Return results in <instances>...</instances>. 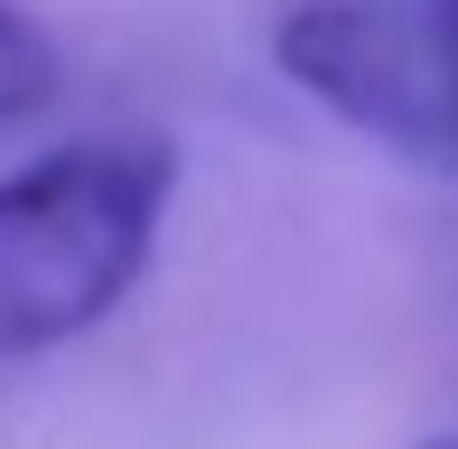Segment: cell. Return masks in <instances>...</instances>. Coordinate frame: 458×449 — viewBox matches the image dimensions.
<instances>
[{"label": "cell", "instance_id": "1", "mask_svg": "<svg viewBox=\"0 0 458 449\" xmlns=\"http://www.w3.org/2000/svg\"><path fill=\"white\" fill-rule=\"evenodd\" d=\"M169 140H75L0 178V365L103 328L159 253Z\"/></svg>", "mask_w": 458, "mask_h": 449}, {"label": "cell", "instance_id": "2", "mask_svg": "<svg viewBox=\"0 0 458 449\" xmlns=\"http://www.w3.org/2000/svg\"><path fill=\"white\" fill-rule=\"evenodd\" d=\"M272 56H281L290 85L309 104H327L346 131L384 140L403 159H430V169L458 159L430 0H300L272 29Z\"/></svg>", "mask_w": 458, "mask_h": 449}, {"label": "cell", "instance_id": "3", "mask_svg": "<svg viewBox=\"0 0 458 449\" xmlns=\"http://www.w3.org/2000/svg\"><path fill=\"white\" fill-rule=\"evenodd\" d=\"M47 104H56V47H47V29L29 10L0 0V131L38 122Z\"/></svg>", "mask_w": 458, "mask_h": 449}, {"label": "cell", "instance_id": "4", "mask_svg": "<svg viewBox=\"0 0 458 449\" xmlns=\"http://www.w3.org/2000/svg\"><path fill=\"white\" fill-rule=\"evenodd\" d=\"M430 29H440V66H449V131H458V0H430Z\"/></svg>", "mask_w": 458, "mask_h": 449}, {"label": "cell", "instance_id": "5", "mask_svg": "<svg viewBox=\"0 0 458 449\" xmlns=\"http://www.w3.org/2000/svg\"><path fill=\"white\" fill-rule=\"evenodd\" d=\"M421 449H458V440H421Z\"/></svg>", "mask_w": 458, "mask_h": 449}]
</instances>
